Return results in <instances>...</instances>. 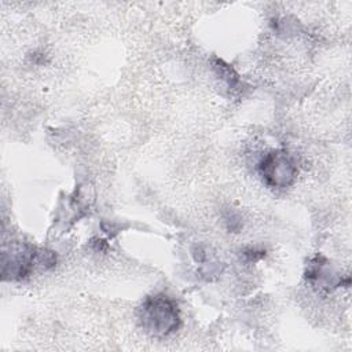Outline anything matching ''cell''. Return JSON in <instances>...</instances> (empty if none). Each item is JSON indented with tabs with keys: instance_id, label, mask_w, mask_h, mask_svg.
Segmentation results:
<instances>
[{
	"instance_id": "cell-3",
	"label": "cell",
	"mask_w": 352,
	"mask_h": 352,
	"mask_svg": "<svg viewBox=\"0 0 352 352\" xmlns=\"http://www.w3.org/2000/svg\"><path fill=\"white\" fill-rule=\"evenodd\" d=\"M258 172L271 188L283 190L290 187L298 173L293 157L286 150H272L267 153L258 164Z\"/></svg>"
},
{
	"instance_id": "cell-2",
	"label": "cell",
	"mask_w": 352,
	"mask_h": 352,
	"mask_svg": "<svg viewBox=\"0 0 352 352\" xmlns=\"http://www.w3.org/2000/svg\"><path fill=\"white\" fill-rule=\"evenodd\" d=\"M55 257L51 252H37L29 245H12L10 252L3 250L1 254V275L3 279H22L30 274L34 264L43 267L52 265Z\"/></svg>"
},
{
	"instance_id": "cell-1",
	"label": "cell",
	"mask_w": 352,
	"mask_h": 352,
	"mask_svg": "<svg viewBox=\"0 0 352 352\" xmlns=\"http://www.w3.org/2000/svg\"><path fill=\"white\" fill-rule=\"evenodd\" d=\"M140 326L154 337H166L180 326V312L177 304L166 294L147 297L138 312Z\"/></svg>"
}]
</instances>
